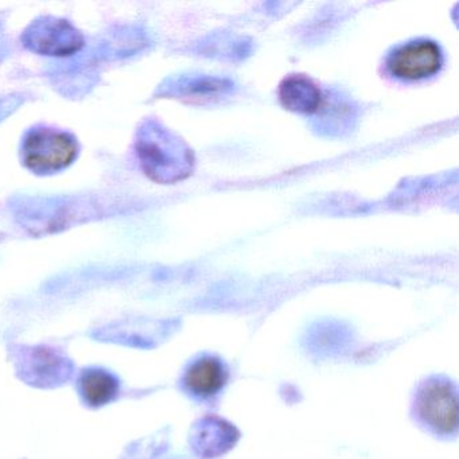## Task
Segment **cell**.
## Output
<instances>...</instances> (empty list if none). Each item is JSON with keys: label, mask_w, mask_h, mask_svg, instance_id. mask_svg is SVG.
I'll return each instance as SVG.
<instances>
[{"label": "cell", "mask_w": 459, "mask_h": 459, "mask_svg": "<svg viewBox=\"0 0 459 459\" xmlns=\"http://www.w3.org/2000/svg\"><path fill=\"white\" fill-rule=\"evenodd\" d=\"M135 152L142 170L158 184L184 181L195 168L192 150L157 120L142 123L136 133Z\"/></svg>", "instance_id": "1"}, {"label": "cell", "mask_w": 459, "mask_h": 459, "mask_svg": "<svg viewBox=\"0 0 459 459\" xmlns=\"http://www.w3.org/2000/svg\"><path fill=\"white\" fill-rule=\"evenodd\" d=\"M385 66L391 76L403 82L429 79L442 69V49L431 39H413L392 50Z\"/></svg>", "instance_id": "4"}, {"label": "cell", "mask_w": 459, "mask_h": 459, "mask_svg": "<svg viewBox=\"0 0 459 459\" xmlns=\"http://www.w3.org/2000/svg\"><path fill=\"white\" fill-rule=\"evenodd\" d=\"M17 107L14 98H0V122L12 114L13 109Z\"/></svg>", "instance_id": "11"}, {"label": "cell", "mask_w": 459, "mask_h": 459, "mask_svg": "<svg viewBox=\"0 0 459 459\" xmlns=\"http://www.w3.org/2000/svg\"><path fill=\"white\" fill-rule=\"evenodd\" d=\"M419 418L434 431L450 435L458 429V399L447 381H429L416 399Z\"/></svg>", "instance_id": "5"}, {"label": "cell", "mask_w": 459, "mask_h": 459, "mask_svg": "<svg viewBox=\"0 0 459 459\" xmlns=\"http://www.w3.org/2000/svg\"><path fill=\"white\" fill-rule=\"evenodd\" d=\"M233 90V84L220 77L198 76L182 79L169 85L168 95L192 104L213 103L227 96Z\"/></svg>", "instance_id": "9"}, {"label": "cell", "mask_w": 459, "mask_h": 459, "mask_svg": "<svg viewBox=\"0 0 459 459\" xmlns=\"http://www.w3.org/2000/svg\"><path fill=\"white\" fill-rule=\"evenodd\" d=\"M18 375L31 385L52 388L71 378L74 365L53 349L25 348L17 357Z\"/></svg>", "instance_id": "6"}, {"label": "cell", "mask_w": 459, "mask_h": 459, "mask_svg": "<svg viewBox=\"0 0 459 459\" xmlns=\"http://www.w3.org/2000/svg\"><path fill=\"white\" fill-rule=\"evenodd\" d=\"M79 155V142L72 134L48 126L31 128L22 141L23 165L39 176L60 173Z\"/></svg>", "instance_id": "2"}, {"label": "cell", "mask_w": 459, "mask_h": 459, "mask_svg": "<svg viewBox=\"0 0 459 459\" xmlns=\"http://www.w3.org/2000/svg\"><path fill=\"white\" fill-rule=\"evenodd\" d=\"M278 99L284 109L295 114H316L325 107L321 87L303 74L284 77L278 87Z\"/></svg>", "instance_id": "7"}, {"label": "cell", "mask_w": 459, "mask_h": 459, "mask_svg": "<svg viewBox=\"0 0 459 459\" xmlns=\"http://www.w3.org/2000/svg\"><path fill=\"white\" fill-rule=\"evenodd\" d=\"M80 392L87 404L103 407L119 394V381L103 369H88L80 377Z\"/></svg>", "instance_id": "10"}, {"label": "cell", "mask_w": 459, "mask_h": 459, "mask_svg": "<svg viewBox=\"0 0 459 459\" xmlns=\"http://www.w3.org/2000/svg\"><path fill=\"white\" fill-rule=\"evenodd\" d=\"M228 381V370L216 357H203L193 362L185 373L187 391L201 399L216 396Z\"/></svg>", "instance_id": "8"}, {"label": "cell", "mask_w": 459, "mask_h": 459, "mask_svg": "<svg viewBox=\"0 0 459 459\" xmlns=\"http://www.w3.org/2000/svg\"><path fill=\"white\" fill-rule=\"evenodd\" d=\"M22 42L30 52L50 57H69L84 48L82 31L69 21L41 17L33 21L22 34Z\"/></svg>", "instance_id": "3"}, {"label": "cell", "mask_w": 459, "mask_h": 459, "mask_svg": "<svg viewBox=\"0 0 459 459\" xmlns=\"http://www.w3.org/2000/svg\"><path fill=\"white\" fill-rule=\"evenodd\" d=\"M0 52H4V39H2V34H0Z\"/></svg>", "instance_id": "12"}]
</instances>
